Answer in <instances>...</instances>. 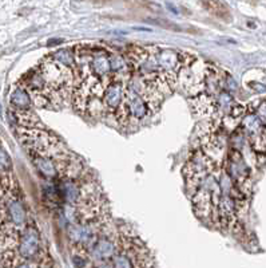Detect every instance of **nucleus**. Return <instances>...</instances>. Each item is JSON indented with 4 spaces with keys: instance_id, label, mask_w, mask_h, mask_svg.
Returning a JSON list of instances; mask_svg holds the SVG:
<instances>
[{
    "instance_id": "1",
    "label": "nucleus",
    "mask_w": 266,
    "mask_h": 268,
    "mask_svg": "<svg viewBox=\"0 0 266 268\" xmlns=\"http://www.w3.org/2000/svg\"><path fill=\"white\" fill-rule=\"evenodd\" d=\"M28 224V212L18 188L13 186L0 198V250H16L22 232Z\"/></svg>"
},
{
    "instance_id": "2",
    "label": "nucleus",
    "mask_w": 266,
    "mask_h": 268,
    "mask_svg": "<svg viewBox=\"0 0 266 268\" xmlns=\"http://www.w3.org/2000/svg\"><path fill=\"white\" fill-rule=\"evenodd\" d=\"M154 260L147 246L135 233L118 232V251L111 259V268H153Z\"/></svg>"
},
{
    "instance_id": "3",
    "label": "nucleus",
    "mask_w": 266,
    "mask_h": 268,
    "mask_svg": "<svg viewBox=\"0 0 266 268\" xmlns=\"http://www.w3.org/2000/svg\"><path fill=\"white\" fill-rule=\"evenodd\" d=\"M151 111L148 109L147 103L144 102L139 92L133 88L129 81L126 85V91L123 101L119 106L115 118L118 121L121 128H129L130 125H138L142 122Z\"/></svg>"
},
{
    "instance_id": "4",
    "label": "nucleus",
    "mask_w": 266,
    "mask_h": 268,
    "mask_svg": "<svg viewBox=\"0 0 266 268\" xmlns=\"http://www.w3.org/2000/svg\"><path fill=\"white\" fill-rule=\"evenodd\" d=\"M219 167H222V164L215 163L202 149H197L184 167L185 181L190 196H193L202 181Z\"/></svg>"
},
{
    "instance_id": "5",
    "label": "nucleus",
    "mask_w": 266,
    "mask_h": 268,
    "mask_svg": "<svg viewBox=\"0 0 266 268\" xmlns=\"http://www.w3.org/2000/svg\"><path fill=\"white\" fill-rule=\"evenodd\" d=\"M15 252L22 259L27 260V262H34L39 266H42L44 260L47 259V252L44 250L42 236H40L39 229L35 223L27 224V227L22 232V236L19 239Z\"/></svg>"
},
{
    "instance_id": "6",
    "label": "nucleus",
    "mask_w": 266,
    "mask_h": 268,
    "mask_svg": "<svg viewBox=\"0 0 266 268\" xmlns=\"http://www.w3.org/2000/svg\"><path fill=\"white\" fill-rule=\"evenodd\" d=\"M130 78H125V77H115L109 86L106 88L103 97H102V110L103 114L115 115L118 111L119 106L122 103L123 97H125V91H126L127 81Z\"/></svg>"
},
{
    "instance_id": "7",
    "label": "nucleus",
    "mask_w": 266,
    "mask_h": 268,
    "mask_svg": "<svg viewBox=\"0 0 266 268\" xmlns=\"http://www.w3.org/2000/svg\"><path fill=\"white\" fill-rule=\"evenodd\" d=\"M117 251H118V236L113 238L111 235L102 233L101 236L96 239L95 243L88 248L87 254L91 260L106 263V262H111Z\"/></svg>"
},
{
    "instance_id": "8",
    "label": "nucleus",
    "mask_w": 266,
    "mask_h": 268,
    "mask_svg": "<svg viewBox=\"0 0 266 268\" xmlns=\"http://www.w3.org/2000/svg\"><path fill=\"white\" fill-rule=\"evenodd\" d=\"M31 105H32V101H31L30 94L18 85L9 98L11 110L12 111H28L31 110Z\"/></svg>"
},
{
    "instance_id": "9",
    "label": "nucleus",
    "mask_w": 266,
    "mask_h": 268,
    "mask_svg": "<svg viewBox=\"0 0 266 268\" xmlns=\"http://www.w3.org/2000/svg\"><path fill=\"white\" fill-rule=\"evenodd\" d=\"M206 8L209 9V12L214 13L215 16H218L221 19H225V20H229L230 19V13H229V9L223 3H214V1H210V3H203Z\"/></svg>"
},
{
    "instance_id": "10",
    "label": "nucleus",
    "mask_w": 266,
    "mask_h": 268,
    "mask_svg": "<svg viewBox=\"0 0 266 268\" xmlns=\"http://www.w3.org/2000/svg\"><path fill=\"white\" fill-rule=\"evenodd\" d=\"M11 169H12L11 157H9L8 153H7L5 150L0 146V176L9 175Z\"/></svg>"
},
{
    "instance_id": "11",
    "label": "nucleus",
    "mask_w": 266,
    "mask_h": 268,
    "mask_svg": "<svg viewBox=\"0 0 266 268\" xmlns=\"http://www.w3.org/2000/svg\"><path fill=\"white\" fill-rule=\"evenodd\" d=\"M94 268H107V267H105V266H99V267H94Z\"/></svg>"
},
{
    "instance_id": "12",
    "label": "nucleus",
    "mask_w": 266,
    "mask_h": 268,
    "mask_svg": "<svg viewBox=\"0 0 266 268\" xmlns=\"http://www.w3.org/2000/svg\"><path fill=\"white\" fill-rule=\"evenodd\" d=\"M0 114H1V105H0Z\"/></svg>"
}]
</instances>
